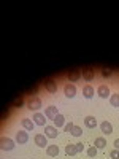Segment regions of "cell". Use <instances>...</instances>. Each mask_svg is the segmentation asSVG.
<instances>
[{
  "instance_id": "6",
  "label": "cell",
  "mask_w": 119,
  "mask_h": 159,
  "mask_svg": "<svg viewBox=\"0 0 119 159\" xmlns=\"http://www.w3.org/2000/svg\"><path fill=\"white\" fill-rule=\"evenodd\" d=\"M64 94L67 96L68 99H73V97L76 96V88H75V84H73V83L65 84V88H64Z\"/></svg>"
},
{
  "instance_id": "7",
  "label": "cell",
  "mask_w": 119,
  "mask_h": 159,
  "mask_svg": "<svg viewBox=\"0 0 119 159\" xmlns=\"http://www.w3.org/2000/svg\"><path fill=\"white\" fill-rule=\"evenodd\" d=\"M43 86H45V89L48 91V92H51V94H54V92L57 91V83L54 81V80H46V81L43 83Z\"/></svg>"
},
{
  "instance_id": "25",
  "label": "cell",
  "mask_w": 119,
  "mask_h": 159,
  "mask_svg": "<svg viewBox=\"0 0 119 159\" xmlns=\"http://www.w3.org/2000/svg\"><path fill=\"white\" fill-rule=\"evenodd\" d=\"M22 103H24V99H22V97H18L15 102H13V107H15V108H19V107H22Z\"/></svg>"
},
{
  "instance_id": "29",
  "label": "cell",
  "mask_w": 119,
  "mask_h": 159,
  "mask_svg": "<svg viewBox=\"0 0 119 159\" xmlns=\"http://www.w3.org/2000/svg\"><path fill=\"white\" fill-rule=\"evenodd\" d=\"M114 148H116V150H119V139H116V140H114Z\"/></svg>"
},
{
  "instance_id": "22",
  "label": "cell",
  "mask_w": 119,
  "mask_h": 159,
  "mask_svg": "<svg viewBox=\"0 0 119 159\" xmlns=\"http://www.w3.org/2000/svg\"><path fill=\"white\" fill-rule=\"evenodd\" d=\"M70 134H72L73 137H81L83 130H81V127H79V126H75V127H73V130L70 132Z\"/></svg>"
},
{
  "instance_id": "1",
  "label": "cell",
  "mask_w": 119,
  "mask_h": 159,
  "mask_svg": "<svg viewBox=\"0 0 119 159\" xmlns=\"http://www.w3.org/2000/svg\"><path fill=\"white\" fill-rule=\"evenodd\" d=\"M27 108H29V110H32V111H38L40 108H42V99H40L38 96L30 97V99H29V102H27Z\"/></svg>"
},
{
  "instance_id": "5",
  "label": "cell",
  "mask_w": 119,
  "mask_h": 159,
  "mask_svg": "<svg viewBox=\"0 0 119 159\" xmlns=\"http://www.w3.org/2000/svg\"><path fill=\"white\" fill-rule=\"evenodd\" d=\"M33 123L37 124V126H46V116H45V113H40V111H35V115H33Z\"/></svg>"
},
{
  "instance_id": "17",
  "label": "cell",
  "mask_w": 119,
  "mask_h": 159,
  "mask_svg": "<svg viewBox=\"0 0 119 159\" xmlns=\"http://www.w3.org/2000/svg\"><path fill=\"white\" fill-rule=\"evenodd\" d=\"M83 96L86 99H92V97H94V88H92L90 84H86L83 88Z\"/></svg>"
},
{
  "instance_id": "13",
  "label": "cell",
  "mask_w": 119,
  "mask_h": 159,
  "mask_svg": "<svg viewBox=\"0 0 119 159\" xmlns=\"http://www.w3.org/2000/svg\"><path fill=\"white\" fill-rule=\"evenodd\" d=\"M21 124H22L24 130H32V129L35 127V123H33V119H29V118H24L22 121H21Z\"/></svg>"
},
{
  "instance_id": "10",
  "label": "cell",
  "mask_w": 119,
  "mask_h": 159,
  "mask_svg": "<svg viewBox=\"0 0 119 159\" xmlns=\"http://www.w3.org/2000/svg\"><path fill=\"white\" fill-rule=\"evenodd\" d=\"M57 115H59V110H57L56 107H52V105H51V107H48V108H45V116H46L48 119H51V121H52V119H54Z\"/></svg>"
},
{
  "instance_id": "23",
  "label": "cell",
  "mask_w": 119,
  "mask_h": 159,
  "mask_svg": "<svg viewBox=\"0 0 119 159\" xmlns=\"http://www.w3.org/2000/svg\"><path fill=\"white\" fill-rule=\"evenodd\" d=\"M97 151H99V150L94 147V145H92V147L87 148V156H89V157H95V156H97Z\"/></svg>"
},
{
  "instance_id": "2",
  "label": "cell",
  "mask_w": 119,
  "mask_h": 159,
  "mask_svg": "<svg viewBox=\"0 0 119 159\" xmlns=\"http://www.w3.org/2000/svg\"><path fill=\"white\" fill-rule=\"evenodd\" d=\"M15 143H16V140H11L8 137H2V140H0V148H2V151H11L15 148Z\"/></svg>"
},
{
  "instance_id": "12",
  "label": "cell",
  "mask_w": 119,
  "mask_h": 159,
  "mask_svg": "<svg viewBox=\"0 0 119 159\" xmlns=\"http://www.w3.org/2000/svg\"><path fill=\"white\" fill-rule=\"evenodd\" d=\"M84 126L89 127V129L97 127V119H95L94 116H86V118H84Z\"/></svg>"
},
{
  "instance_id": "4",
  "label": "cell",
  "mask_w": 119,
  "mask_h": 159,
  "mask_svg": "<svg viewBox=\"0 0 119 159\" xmlns=\"http://www.w3.org/2000/svg\"><path fill=\"white\" fill-rule=\"evenodd\" d=\"M29 140V134L27 130H18L16 132V143L18 145H25Z\"/></svg>"
},
{
  "instance_id": "26",
  "label": "cell",
  "mask_w": 119,
  "mask_h": 159,
  "mask_svg": "<svg viewBox=\"0 0 119 159\" xmlns=\"http://www.w3.org/2000/svg\"><path fill=\"white\" fill-rule=\"evenodd\" d=\"M111 69H107V67H105V69H102V76H105V78H108V76H111Z\"/></svg>"
},
{
  "instance_id": "14",
  "label": "cell",
  "mask_w": 119,
  "mask_h": 159,
  "mask_svg": "<svg viewBox=\"0 0 119 159\" xmlns=\"http://www.w3.org/2000/svg\"><path fill=\"white\" fill-rule=\"evenodd\" d=\"M94 147H95L97 150L107 148V139H105V137H97V139L94 140Z\"/></svg>"
},
{
  "instance_id": "9",
  "label": "cell",
  "mask_w": 119,
  "mask_h": 159,
  "mask_svg": "<svg viewBox=\"0 0 119 159\" xmlns=\"http://www.w3.org/2000/svg\"><path fill=\"white\" fill-rule=\"evenodd\" d=\"M57 127L56 126H45V135L48 139H56L57 137Z\"/></svg>"
},
{
  "instance_id": "8",
  "label": "cell",
  "mask_w": 119,
  "mask_h": 159,
  "mask_svg": "<svg viewBox=\"0 0 119 159\" xmlns=\"http://www.w3.org/2000/svg\"><path fill=\"white\" fill-rule=\"evenodd\" d=\"M97 94H99V97H102V99H107V97L111 96V94H110V88H108L107 84H100V86L97 88Z\"/></svg>"
},
{
  "instance_id": "16",
  "label": "cell",
  "mask_w": 119,
  "mask_h": 159,
  "mask_svg": "<svg viewBox=\"0 0 119 159\" xmlns=\"http://www.w3.org/2000/svg\"><path fill=\"white\" fill-rule=\"evenodd\" d=\"M81 76L86 80V81H92V80H94V70L92 69H84V70H81Z\"/></svg>"
},
{
  "instance_id": "20",
  "label": "cell",
  "mask_w": 119,
  "mask_h": 159,
  "mask_svg": "<svg viewBox=\"0 0 119 159\" xmlns=\"http://www.w3.org/2000/svg\"><path fill=\"white\" fill-rule=\"evenodd\" d=\"M79 78H81V70H73V72H70V73H68V80H70L72 83L78 81Z\"/></svg>"
},
{
  "instance_id": "24",
  "label": "cell",
  "mask_w": 119,
  "mask_h": 159,
  "mask_svg": "<svg viewBox=\"0 0 119 159\" xmlns=\"http://www.w3.org/2000/svg\"><path fill=\"white\" fill-rule=\"evenodd\" d=\"M73 127H75V124H73L72 121H68L67 124H65V126H64V130H65V132H67V134H70V132L73 130Z\"/></svg>"
},
{
  "instance_id": "18",
  "label": "cell",
  "mask_w": 119,
  "mask_h": 159,
  "mask_svg": "<svg viewBox=\"0 0 119 159\" xmlns=\"http://www.w3.org/2000/svg\"><path fill=\"white\" fill-rule=\"evenodd\" d=\"M65 153H67V156H75L78 154V148L75 143H68L67 147H65Z\"/></svg>"
},
{
  "instance_id": "11",
  "label": "cell",
  "mask_w": 119,
  "mask_h": 159,
  "mask_svg": "<svg viewBox=\"0 0 119 159\" xmlns=\"http://www.w3.org/2000/svg\"><path fill=\"white\" fill-rule=\"evenodd\" d=\"M100 130L103 132V134L110 135L111 132H113V126H111V123H110V121H102V123H100Z\"/></svg>"
},
{
  "instance_id": "21",
  "label": "cell",
  "mask_w": 119,
  "mask_h": 159,
  "mask_svg": "<svg viewBox=\"0 0 119 159\" xmlns=\"http://www.w3.org/2000/svg\"><path fill=\"white\" fill-rule=\"evenodd\" d=\"M110 103L113 105V107L119 108V92H116V94H111V96H110Z\"/></svg>"
},
{
  "instance_id": "15",
  "label": "cell",
  "mask_w": 119,
  "mask_h": 159,
  "mask_svg": "<svg viewBox=\"0 0 119 159\" xmlns=\"http://www.w3.org/2000/svg\"><path fill=\"white\" fill-rule=\"evenodd\" d=\"M52 123H54L52 126H56V127H64V126H65V116L59 113L54 119H52Z\"/></svg>"
},
{
  "instance_id": "19",
  "label": "cell",
  "mask_w": 119,
  "mask_h": 159,
  "mask_svg": "<svg viewBox=\"0 0 119 159\" xmlns=\"http://www.w3.org/2000/svg\"><path fill=\"white\" fill-rule=\"evenodd\" d=\"M46 154L48 156H57L59 154V147H56V145H48L46 147Z\"/></svg>"
},
{
  "instance_id": "27",
  "label": "cell",
  "mask_w": 119,
  "mask_h": 159,
  "mask_svg": "<svg viewBox=\"0 0 119 159\" xmlns=\"http://www.w3.org/2000/svg\"><path fill=\"white\" fill-rule=\"evenodd\" d=\"M110 157H111V159H119V150L114 148V150L110 153Z\"/></svg>"
},
{
  "instance_id": "3",
  "label": "cell",
  "mask_w": 119,
  "mask_h": 159,
  "mask_svg": "<svg viewBox=\"0 0 119 159\" xmlns=\"http://www.w3.org/2000/svg\"><path fill=\"white\" fill-rule=\"evenodd\" d=\"M33 142H35L37 147H40V148L48 147V137H46V135H43V134H35Z\"/></svg>"
},
{
  "instance_id": "28",
  "label": "cell",
  "mask_w": 119,
  "mask_h": 159,
  "mask_svg": "<svg viewBox=\"0 0 119 159\" xmlns=\"http://www.w3.org/2000/svg\"><path fill=\"white\" fill-rule=\"evenodd\" d=\"M76 148H78V153H79V151H83V150H84V145L79 142V143H76Z\"/></svg>"
}]
</instances>
